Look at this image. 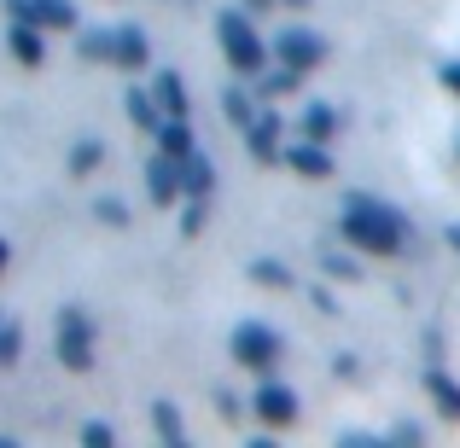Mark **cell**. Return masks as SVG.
<instances>
[{"instance_id":"cell-26","label":"cell","mask_w":460,"mask_h":448,"mask_svg":"<svg viewBox=\"0 0 460 448\" xmlns=\"http://www.w3.org/2000/svg\"><path fill=\"white\" fill-rule=\"evenodd\" d=\"M18 356H23V326L0 321V367H18Z\"/></svg>"},{"instance_id":"cell-5","label":"cell","mask_w":460,"mask_h":448,"mask_svg":"<svg viewBox=\"0 0 460 448\" xmlns=\"http://www.w3.org/2000/svg\"><path fill=\"white\" fill-rule=\"evenodd\" d=\"M58 361H65L70 373H88L93 367V321L82 309L58 314Z\"/></svg>"},{"instance_id":"cell-15","label":"cell","mask_w":460,"mask_h":448,"mask_svg":"<svg viewBox=\"0 0 460 448\" xmlns=\"http://www.w3.org/2000/svg\"><path fill=\"white\" fill-rule=\"evenodd\" d=\"M426 391H431V402H438L443 419H460V384L443 367H426Z\"/></svg>"},{"instance_id":"cell-10","label":"cell","mask_w":460,"mask_h":448,"mask_svg":"<svg viewBox=\"0 0 460 448\" xmlns=\"http://www.w3.org/2000/svg\"><path fill=\"white\" fill-rule=\"evenodd\" d=\"M146 58H152L146 30H140V23H117L111 30V65L117 70H146Z\"/></svg>"},{"instance_id":"cell-29","label":"cell","mask_w":460,"mask_h":448,"mask_svg":"<svg viewBox=\"0 0 460 448\" xmlns=\"http://www.w3.org/2000/svg\"><path fill=\"white\" fill-rule=\"evenodd\" d=\"M181 233H204V198H187V210H181Z\"/></svg>"},{"instance_id":"cell-8","label":"cell","mask_w":460,"mask_h":448,"mask_svg":"<svg viewBox=\"0 0 460 448\" xmlns=\"http://www.w3.org/2000/svg\"><path fill=\"white\" fill-rule=\"evenodd\" d=\"M6 12L23 18V23H41L47 35L76 30V6H70V0H6Z\"/></svg>"},{"instance_id":"cell-27","label":"cell","mask_w":460,"mask_h":448,"mask_svg":"<svg viewBox=\"0 0 460 448\" xmlns=\"http://www.w3.org/2000/svg\"><path fill=\"white\" fill-rule=\"evenodd\" d=\"M93 222H105V227H128V204H123V198H93Z\"/></svg>"},{"instance_id":"cell-13","label":"cell","mask_w":460,"mask_h":448,"mask_svg":"<svg viewBox=\"0 0 460 448\" xmlns=\"http://www.w3.org/2000/svg\"><path fill=\"white\" fill-rule=\"evenodd\" d=\"M181 187H187V198H210L216 192V163L204 152H187L181 157Z\"/></svg>"},{"instance_id":"cell-23","label":"cell","mask_w":460,"mask_h":448,"mask_svg":"<svg viewBox=\"0 0 460 448\" xmlns=\"http://www.w3.org/2000/svg\"><path fill=\"white\" fill-rule=\"evenodd\" d=\"M100 163H105V146H100V140H93V135L70 146V175H76V180H82V175H93V169H100Z\"/></svg>"},{"instance_id":"cell-16","label":"cell","mask_w":460,"mask_h":448,"mask_svg":"<svg viewBox=\"0 0 460 448\" xmlns=\"http://www.w3.org/2000/svg\"><path fill=\"white\" fill-rule=\"evenodd\" d=\"M222 117L234 128H251V123H257V88H227L222 93Z\"/></svg>"},{"instance_id":"cell-28","label":"cell","mask_w":460,"mask_h":448,"mask_svg":"<svg viewBox=\"0 0 460 448\" xmlns=\"http://www.w3.org/2000/svg\"><path fill=\"white\" fill-rule=\"evenodd\" d=\"M82 443H88V448H111V443H117V431H111V426H100V419H88V426H82Z\"/></svg>"},{"instance_id":"cell-21","label":"cell","mask_w":460,"mask_h":448,"mask_svg":"<svg viewBox=\"0 0 460 448\" xmlns=\"http://www.w3.org/2000/svg\"><path fill=\"white\" fill-rule=\"evenodd\" d=\"M251 280H257L262 292H292V268H286L280 257H257L251 262Z\"/></svg>"},{"instance_id":"cell-3","label":"cell","mask_w":460,"mask_h":448,"mask_svg":"<svg viewBox=\"0 0 460 448\" xmlns=\"http://www.w3.org/2000/svg\"><path fill=\"white\" fill-rule=\"evenodd\" d=\"M227 349H234V367L257 373V379H269L274 367H280V332H274L269 321H239L234 338H227Z\"/></svg>"},{"instance_id":"cell-6","label":"cell","mask_w":460,"mask_h":448,"mask_svg":"<svg viewBox=\"0 0 460 448\" xmlns=\"http://www.w3.org/2000/svg\"><path fill=\"white\" fill-rule=\"evenodd\" d=\"M251 408H257V419H262V426H274V431L297 426V391H292V384H280L274 373H269V379L257 384V396H251Z\"/></svg>"},{"instance_id":"cell-7","label":"cell","mask_w":460,"mask_h":448,"mask_svg":"<svg viewBox=\"0 0 460 448\" xmlns=\"http://www.w3.org/2000/svg\"><path fill=\"white\" fill-rule=\"evenodd\" d=\"M146 198L152 204H181V198H187V187H181V157L175 152L157 146L146 157Z\"/></svg>"},{"instance_id":"cell-19","label":"cell","mask_w":460,"mask_h":448,"mask_svg":"<svg viewBox=\"0 0 460 448\" xmlns=\"http://www.w3.org/2000/svg\"><path fill=\"white\" fill-rule=\"evenodd\" d=\"M297 82H304V76H297L292 65H274V70L257 76V100H286V93H297Z\"/></svg>"},{"instance_id":"cell-25","label":"cell","mask_w":460,"mask_h":448,"mask_svg":"<svg viewBox=\"0 0 460 448\" xmlns=\"http://www.w3.org/2000/svg\"><path fill=\"white\" fill-rule=\"evenodd\" d=\"M76 53L88 58V65H111V30H82Z\"/></svg>"},{"instance_id":"cell-9","label":"cell","mask_w":460,"mask_h":448,"mask_svg":"<svg viewBox=\"0 0 460 448\" xmlns=\"http://www.w3.org/2000/svg\"><path fill=\"white\" fill-rule=\"evenodd\" d=\"M280 163L292 169V175H304V180H332V152H326L321 140H297V146H286Z\"/></svg>"},{"instance_id":"cell-1","label":"cell","mask_w":460,"mask_h":448,"mask_svg":"<svg viewBox=\"0 0 460 448\" xmlns=\"http://www.w3.org/2000/svg\"><path fill=\"white\" fill-rule=\"evenodd\" d=\"M338 239L356 245L361 257H396V250H408V215L373 192H349L344 215H338Z\"/></svg>"},{"instance_id":"cell-2","label":"cell","mask_w":460,"mask_h":448,"mask_svg":"<svg viewBox=\"0 0 460 448\" xmlns=\"http://www.w3.org/2000/svg\"><path fill=\"white\" fill-rule=\"evenodd\" d=\"M216 41H222V58L234 76H262L274 58V47L257 35V23H251V12H234L227 6L222 18H216Z\"/></svg>"},{"instance_id":"cell-22","label":"cell","mask_w":460,"mask_h":448,"mask_svg":"<svg viewBox=\"0 0 460 448\" xmlns=\"http://www.w3.org/2000/svg\"><path fill=\"white\" fill-rule=\"evenodd\" d=\"M157 146L175 152V157L199 152V146H192V123H187V117H164V128H157Z\"/></svg>"},{"instance_id":"cell-31","label":"cell","mask_w":460,"mask_h":448,"mask_svg":"<svg viewBox=\"0 0 460 448\" xmlns=\"http://www.w3.org/2000/svg\"><path fill=\"white\" fill-rule=\"evenodd\" d=\"M443 88L460 93V58H455V65H443Z\"/></svg>"},{"instance_id":"cell-14","label":"cell","mask_w":460,"mask_h":448,"mask_svg":"<svg viewBox=\"0 0 460 448\" xmlns=\"http://www.w3.org/2000/svg\"><path fill=\"white\" fill-rule=\"evenodd\" d=\"M152 100L164 105V117H187V82H181V70H157L152 76Z\"/></svg>"},{"instance_id":"cell-34","label":"cell","mask_w":460,"mask_h":448,"mask_svg":"<svg viewBox=\"0 0 460 448\" xmlns=\"http://www.w3.org/2000/svg\"><path fill=\"white\" fill-rule=\"evenodd\" d=\"M269 6H280V0H245V12H269Z\"/></svg>"},{"instance_id":"cell-20","label":"cell","mask_w":460,"mask_h":448,"mask_svg":"<svg viewBox=\"0 0 460 448\" xmlns=\"http://www.w3.org/2000/svg\"><path fill=\"white\" fill-rule=\"evenodd\" d=\"M152 426H157V437H164L169 448L187 443V419H181V408H175V402H152Z\"/></svg>"},{"instance_id":"cell-12","label":"cell","mask_w":460,"mask_h":448,"mask_svg":"<svg viewBox=\"0 0 460 448\" xmlns=\"http://www.w3.org/2000/svg\"><path fill=\"white\" fill-rule=\"evenodd\" d=\"M6 47H12V58H18V65H41L47 58V30L41 23H23V18H12V30H6Z\"/></svg>"},{"instance_id":"cell-18","label":"cell","mask_w":460,"mask_h":448,"mask_svg":"<svg viewBox=\"0 0 460 448\" xmlns=\"http://www.w3.org/2000/svg\"><path fill=\"white\" fill-rule=\"evenodd\" d=\"M297 135H304V140H321V146H326V140L338 135V111H332V105H321V100H314L309 111H304V123H297Z\"/></svg>"},{"instance_id":"cell-30","label":"cell","mask_w":460,"mask_h":448,"mask_svg":"<svg viewBox=\"0 0 460 448\" xmlns=\"http://www.w3.org/2000/svg\"><path fill=\"white\" fill-rule=\"evenodd\" d=\"M391 437H396V443H426V431H420V426H396Z\"/></svg>"},{"instance_id":"cell-4","label":"cell","mask_w":460,"mask_h":448,"mask_svg":"<svg viewBox=\"0 0 460 448\" xmlns=\"http://www.w3.org/2000/svg\"><path fill=\"white\" fill-rule=\"evenodd\" d=\"M269 47H274V65H292L297 76H309V70L326 65V35L304 30V23H297V30H280Z\"/></svg>"},{"instance_id":"cell-33","label":"cell","mask_w":460,"mask_h":448,"mask_svg":"<svg viewBox=\"0 0 460 448\" xmlns=\"http://www.w3.org/2000/svg\"><path fill=\"white\" fill-rule=\"evenodd\" d=\"M12 268V245H6V239H0V274H6Z\"/></svg>"},{"instance_id":"cell-24","label":"cell","mask_w":460,"mask_h":448,"mask_svg":"<svg viewBox=\"0 0 460 448\" xmlns=\"http://www.w3.org/2000/svg\"><path fill=\"white\" fill-rule=\"evenodd\" d=\"M356 257H361L356 245H349V250H321V268L332 274V280H361V262Z\"/></svg>"},{"instance_id":"cell-32","label":"cell","mask_w":460,"mask_h":448,"mask_svg":"<svg viewBox=\"0 0 460 448\" xmlns=\"http://www.w3.org/2000/svg\"><path fill=\"white\" fill-rule=\"evenodd\" d=\"M443 239H449V250L460 257V222H455V227H443Z\"/></svg>"},{"instance_id":"cell-17","label":"cell","mask_w":460,"mask_h":448,"mask_svg":"<svg viewBox=\"0 0 460 448\" xmlns=\"http://www.w3.org/2000/svg\"><path fill=\"white\" fill-rule=\"evenodd\" d=\"M128 117L140 123V135H157V128H164V105L152 100V88H128Z\"/></svg>"},{"instance_id":"cell-11","label":"cell","mask_w":460,"mask_h":448,"mask_svg":"<svg viewBox=\"0 0 460 448\" xmlns=\"http://www.w3.org/2000/svg\"><path fill=\"white\" fill-rule=\"evenodd\" d=\"M280 135H286V123H280V111H257V123L245 128V146L257 163H280Z\"/></svg>"}]
</instances>
